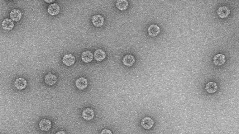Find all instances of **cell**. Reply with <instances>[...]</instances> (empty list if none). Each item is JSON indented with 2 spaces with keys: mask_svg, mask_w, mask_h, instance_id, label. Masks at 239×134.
I'll use <instances>...</instances> for the list:
<instances>
[{
  "mask_svg": "<svg viewBox=\"0 0 239 134\" xmlns=\"http://www.w3.org/2000/svg\"><path fill=\"white\" fill-rule=\"evenodd\" d=\"M75 85L79 90H84L87 87L88 82L84 77H80L75 81Z\"/></svg>",
  "mask_w": 239,
  "mask_h": 134,
  "instance_id": "1",
  "label": "cell"
},
{
  "mask_svg": "<svg viewBox=\"0 0 239 134\" xmlns=\"http://www.w3.org/2000/svg\"><path fill=\"white\" fill-rule=\"evenodd\" d=\"M75 57L71 54L65 55L63 56L62 59L63 63L66 66H71L75 63Z\"/></svg>",
  "mask_w": 239,
  "mask_h": 134,
  "instance_id": "2",
  "label": "cell"
},
{
  "mask_svg": "<svg viewBox=\"0 0 239 134\" xmlns=\"http://www.w3.org/2000/svg\"><path fill=\"white\" fill-rule=\"evenodd\" d=\"M39 127L42 131H48L52 127V123L48 119H42L39 122Z\"/></svg>",
  "mask_w": 239,
  "mask_h": 134,
  "instance_id": "3",
  "label": "cell"
},
{
  "mask_svg": "<svg viewBox=\"0 0 239 134\" xmlns=\"http://www.w3.org/2000/svg\"><path fill=\"white\" fill-rule=\"evenodd\" d=\"M230 14V10L227 6H222L219 8L217 10L218 16L221 19H224L228 17Z\"/></svg>",
  "mask_w": 239,
  "mask_h": 134,
  "instance_id": "4",
  "label": "cell"
},
{
  "mask_svg": "<svg viewBox=\"0 0 239 134\" xmlns=\"http://www.w3.org/2000/svg\"><path fill=\"white\" fill-rule=\"evenodd\" d=\"M104 18L101 15L97 14L92 17V23L96 27H101L104 24Z\"/></svg>",
  "mask_w": 239,
  "mask_h": 134,
  "instance_id": "5",
  "label": "cell"
},
{
  "mask_svg": "<svg viewBox=\"0 0 239 134\" xmlns=\"http://www.w3.org/2000/svg\"><path fill=\"white\" fill-rule=\"evenodd\" d=\"M94 110L90 108H86L82 113V116L86 121H90L94 118Z\"/></svg>",
  "mask_w": 239,
  "mask_h": 134,
  "instance_id": "6",
  "label": "cell"
},
{
  "mask_svg": "<svg viewBox=\"0 0 239 134\" xmlns=\"http://www.w3.org/2000/svg\"><path fill=\"white\" fill-rule=\"evenodd\" d=\"M160 29L157 25L155 24H152L149 27L148 29V32L149 36L151 37H155L157 36L160 33Z\"/></svg>",
  "mask_w": 239,
  "mask_h": 134,
  "instance_id": "7",
  "label": "cell"
},
{
  "mask_svg": "<svg viewBox=\"0 0 239 134\" xmlns=\"http://www.w3.org/2000/svg\"><path fill=\"white\" fill-rule=\"evenodd\" d=\"M10 17L13 21L18 22L21 19L22 13L20 10L18 9H14L10 13Z\"/></svg>",
  "mask_w": 239,
  "mask_h": 134,
  "instance_id": "8",
  "label": "cell"
},
{
  "mask_svg": "<svg viewBox=\"0 0 239 134\" xmlns=\"http://www.w3.org/2000/svg\"><path fill=\"white\" fill-rule=\"evenodd\" d=\"M61 8L58 4L56 3L50 4L48 7V13L52 15H57L60 12Z\"/></svg>",
  "mask_w": 239,
  "mask_h": 134,
  "instance_id": "9",
  "label": "cell"
},
{
  "mask_svg": "<svg viewBox=\"0 0 239 134\" xmlns=\"http://www.w3.org/2000/svg\"><path fill=\"white\" fill-rule=\"evenodd\" d=\"M136 62L135 57L132 55H126L123 59V63L124 65L128 67H131Z\"/></svg>",
  "mask_w": 239,
  "mask_h": 134,
  "instance_id": "10",
  "label": "cell"
},
{
  "mask_svg": "<svg viewBox=\"0 0 239 134\" xmlns=\"http://www.w3.org/2000/svg\"><path fill=\"white\" fill-rule=\"evenodd\" d=\"M27 82L25 79L23 78H17L14 83L15 87L19 90L24 89L27 86Z\"/></svg>",
  "mask_w": 239,
  "mask_h": 134,
  "instance_id": "11",
  "label": "cell"
},
{
  "mask_svg": "<svg viewBox=\"0 0 239 134\" xmlns=\"http://www.w3.org/2000/svg\"><path fill=\"white\" fill-rule=\"evenodd\" d=\"M44 81H45V83L48 85H54L57 82V77L52 74L49 73L45 75L44 77Z\"/></svg>",
  "mask_w": 239,
  "mask_h": 134,
  "instance_id": "12",
  "label": "cell"
},
{
  "mask_svg": "<svg viewBox=\"0 0 239 134\" xmlns=\"http://www.w3.org/2000/svg\"><path fill=\"white\" fill-rule=\"evenodd\" d=\"M153 120L150 117H145L142 119L141 121V125L145 129H149L151 128L154 125Z\"/></svg>",
  "mask_w": 239,
  "mask_h": 134,
  "instance_id": "13",
  "label": "cell"
},
{
  "mask_svg": "<svg viewBox=\"0 0 239 134\" xmlns=\"http://www.w3.org/2000/svg\"><path fill=\"white\" fill-rule=\"evenodd\" d=\"M2 27L4 30L10 31L13 29L14 23L11 19L6 18L2 22Z\"/></svg>",
  "mask_w": 239,
  "mask_h": 134,
  "instance_id": "14",
  "label": "cell"
},
{
  "mask_svg": "<svg viewBox=\"0 0 239 134\" xmlns=\"http://www.w3.org/2000/svg\"><path fill=\"white\" fill-rule=\"evenodd\" d=\"M106 56V53L102 49L97 50L94 53V58L96 61H99V62L104 60Z\"/></svg>",
  "mask_w": 239,
  "mask_h": 134,
  "instance_id": "15",
  "label": "cell"
},
{
  "mask_svg": "<svg viewBox=\"0 0 239 134\" xmlns=\"http://www.w3.org/2000/svg\"><path fill=\"white\" fill-rule=\"evenodd\" d=\"M81 58L84 63H89L93 61L94 55L90 51H87L82 53Z\"/></svg>",
  "mask_w": 239,
  "mask_h": 134,
  "instance_id": "16",
  "label": "cell"
},
{
  "mask_svg": "<svg viewBox=\"0 0 239 134\" xmlns=\"http://www.w3.org/2000/svg\"><path fill=\"white\" fill-rule=\"evenodd\" d=\"M213 63L214 64L217 66H221L224 64L226 62L225 60V56L223 54H219L215 55L213 57Z\"/></svg>",
  "mask_w": 239,
  "mask_h": 134,
  "instance_id": "17",
  "label": "cell"
},
{
  "mask_svg": "<svg viewBox=\"0 0 239 134\" xmlns=\"http://www.w3.org/2000/svg\"><path fill=\"white\" fill-rule=\"evenodd\" d=\"M206 89L207 91L209 93H213L217 91L218 86L214 82H209L206 85Z\"/></svg>",
  "mask_w": 239,
  "mask_h": 134,
  "instance_id": "18",
  "label": "cell"
},
{
  "mask_svg": "<svg viewBox=\"0 0 239 134\" xmlns=\"http://www.w3.org/2000/svg\"><path fill=\"white\" fill-rule=\"evenodd\" d=\"M116 6L120 10L125 11L128 6V2L126 0H118L116 3Z\"/></svg>",
  "mask_w": 239,
  "mask_h": 134,
  "instance_id": "19",
  "label": "cell"
},
{
  "mask_svg": "<svg viewBox=\"0 0 239 134\" xmlns=\"http://www.w3.org/2000/svg\"><path fill=\"white\" fill-rule=\"evenodd\" d=\"M100 134H113V133L109 129H105L102 130Z\"/></svg>",
  "mask_w": 239,
  "mask_h": 134,
  "instance_id": "20",
  "label": "cell"
},
{
  "mask_svg": "<svg viewBox=\"0 0 239 134\" xmlns=\"http://www.w3.org/2000/svg\"><path fill=\"white\" fill-rule=\"evenodd\" d=\"M56 134H67L66 133L63 131H60L59 132H57Z\"/></svg>",
  "mask_w": 239,
  "mask_h": 134,
  "instance_id": "21",
  "label": "cell"
},
{
  "mask_svg": "<svg viewBox=\"0 0 239 134\" xmlns=\"http://www.w3.org/2000/svg\"><path fill=\"white\" fill-rule=\"evenodd\" d=\"M45 2H48V3H51V2H53V1H44Z\"/></svg>",
  "mask_w": 239,
  "mask_h": 134,
  "instance_id": "22",
  "label": "cell"
}]
</instances>
